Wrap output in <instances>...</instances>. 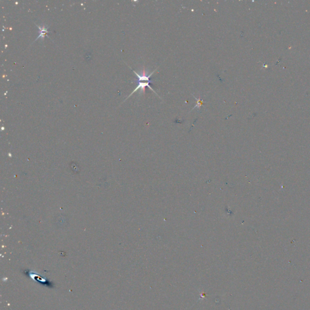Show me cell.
<instances>
[{
    "label": "cell",
    "mask_w": 310,
    "mask_h": 310,
    "mask_svg": "<svg viewBox=\"0 0 310 310\" xmlns=\"http://www.w3.org/2000/svg\"><path fill=\"white\" fill-rule=\"evenodd\" d=\"M150 83H151V82H146V83H141V82H139V83H138V85H137V86L136 87V88L134 90H133V92L129 95V96H128V97H127V99H128V98L130 97L133 93H135V92L137 91V90L138 89H141V93H144H144H145V87H148L149 89H150L152 90V91L155 94H156L157 95H158V94H157V93L155 92V90H154L153 89V88H151L150 85H149V84H150Z\"/></svg>",
    "instance_id": "obj_1"
},
{
    "label": "cell",
    "mask_w": 310,
    "mask_h": 310,
    "mask_svg": "<svg viewBox=\"0 0 310 310\" xmlns=\"http://www.w3.org/2000/svg\"><path fill=\"white\" fill-rule=\"evenodd\" d=\"M36 26H38V28H39V30H40V35H38V36L37 37V38L36 39V40H38L39 38H42V40L44 39V36L46 35V33H49V31L47 30V29H48V28L47 27H46V26L44 25V26H38L37 24ZM35 40V41H36Z\"/></svg>",
    "instance_id": "obj_2"
},
{
    "label": "cell",
    "mask_w": 310,
    "mask_h": 310,
    "mask_svg": "<svg viewBox=\"0 0 310 310\" xmlns=\"http://www.w3.org/2000/svg\"><path fill=\"white\" fill-rule=\"evenodd\" d=\"M198 99V104L196 105V106H195V107H194V108H196V107L199 108L201 106V101H201V99H200V98H199V99Z\"/></svg>",
    "instance_id": "obj_3"
}]
</instances>
